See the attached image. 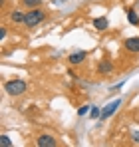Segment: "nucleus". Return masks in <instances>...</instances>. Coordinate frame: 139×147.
<instances>
[{
  "label": "nucleus",
  "instance_id": "nucleus-1",
  "mask_svg": "<svg viewBox=\"0 0 139 147\" xmlns=\"http://www.w3.org/2000/svg\"><path fill=\"white\" fill-rule=\"evenodd\" d=\"M4 92L8 96H12V98H18V96H22V94L28 92V84L24 80H20V78L8 80V82H4Z\"/></svg>",
  "mask_w": 139,
  "mask_h": 147
},
{
  "label": "nucleus",
  "instance_id": "nucleus-2",
  "mask_svg": "<svg viewBox=\"0 0 139 147\" xmlns=\"http://www.w3.org/2000/svg\"><path fill=\"white\" fill-rule=\"evenodd\" d=\"M44 18H46V12L38 6V8H30L28 12H26V20H24V26L26 28H34V26L42 24L44 22Z\"/></svg>",
  "mask_w": 139,
  "mask_h": 147
},
{
  "label": "nucleus",
  "instance_id": "nucleus-3",
  "mask_svg": "<svg viewBox=\"0 0 139 147\" xmlns=\"http://www.w3.org/2000/svg\"><path fill=\"white\" fill-rule=\"evenodd\" d=\"M36 145L38 147H56L58 141H56V137L50 135V133H40V135L36 137Z\"/></svg>",
  "mask_w": 139,
  "mask_h": 147
},
{
  "label": "nucleus",
  "instance_id": "nucleus-4",
  "mask_svg": "<svg viewBox=\"0 0 139 147\" xmlns=\"http://www.w3.org/2000/svg\"><path fill=\"white\" fill-rule=\"evenodd\" d=\"M111 72H113V62H111V60L103 58V60L97 62V74H99V76H109Z\"/></svg>",
  "mask_w": 139,
  "mask_h": 147
},
{
  "label": "nucleus",
  "instance_id": "nucleus-5",
  "mask_svg": "<svg viewBox=\"0 0 139 147\" xmlns=\"http://www.w3.org/2000/svg\"><path fill=\"white\" fill-rule=\"evenodd\" d=\"M123 48L131 54H139V36H133V38H125L123 40Z\"/></svg>",
  "mask_w": 139,
  "mask_h": 147
},
{
  "label": "nucleus",
  "instance_id": "nucleus-6",
  "mask_svg": "<svg viewBox=\"0 0 139 147\" xmlns=\"http://www.w3.org/2000/svg\"><path fill=\"white\" fill-rule=\"evenodd\" d=\"M86 58H88L86 52H74V54L68 56V64L70 66H82V64L86 62Z\"/></svg>",
  "mask_w": 139,
  "mask_h": 147
},
{
  "label": "nucleus",
  "instance_id": "nucleus-7",
  "mask_svg": "<svg viewBox=\"0 0 139 147\" xmlns=\"http://www.w3.org/2000/svg\"><path fill=\"white\" fill-rule=\"evenodd\" d=\"M119 105H121V101H119V99H115V101H113V103H109V105H105V107L101 109L99 119H107L109 115H113V113H115V109L119 107Z\"/></svg>",
  "mask_w": 139,
  "mask_h": 147
},
{
  "label": "nucleus",
  "instance_id": "nucleus-8",
  "mask_svg": "<svg viewBox=\"0 0 139 147\" xmlns=\"http://www.w3.org/2000/svg\"><path fill=\"white\" fill-rule=\"evenodd\" d=\"M93 28H95L97 32H105V30L109 28V20H107V16H99V18H93Z\"/></svg>",
  "mask_w": 139,
  "mask_h": 147
},
{
  "label": "nucleus",
  "instance_id": "nucleus-9",
  "mask_svg": "<svg viewBox=\"0 0 139 147\" xmlns=\"http://www.w3.org/2000/svg\"><path fill=\"white\" fill-rule=\"evenodd\" d=\"M8 18H10L12 24H24V20H26V12H22V10H12Z\"/></svg>",
  "mask_w": 139,
  "mask_h": 147
},
{
  "label": "nucleus",
  "instance_id": "nucleus-10",
  "mask_svg": "<svg viewBox=\"0 0 139 147\" xmlns=\"http://www.w3.org/2000/svg\"><path fill=\"white\" fill-rule=\"evenodd\" d=\"M127 20H129V24H133V26H139V16H137V12L135 10H127Z\"/></svg>",
  "mask_w": 139,
  "mask_h": 147
},
{
  "label": "nucleus",
  "instance_id": "nucleus-11",
  "mask_svg": "<svg viewBox=\"0 0 139 147\" xmlns=\"http://www.w3.org/2000/svg\"><path fill=\"white\" fill-rule=\"evenodd\" d=\"M22 6L24 8H38V6H42V0H22Z\"/></svg>",
  "mask_w": 139,
  "mask_h": 147
},
{
  "label": "nucleus",
  "instance_id": "nucleus-12",
  "mask_svg": "<svg viewBox=\"0 0 139 147\" xmlns=\"http://www.w3.org/2000/svg\"><path fill=\"white\" fill-rule=\"evenodd\" d=\"M0 145H2V147H10V145H12L10 137H8V135H2V137H0Z\"/></svg>",
  "mask_w": 139,
  "mask_h": 147
},
{
  "label": "nucleus",
  "instance_id": "nucleus-13",
  "mask_svg": "<svg viewBox=\"0 0 139 147\" xmlns=\"http://www.w3.org/2000/svg\"><path fill=\"white\" fill-rule=\"evenodd\" d=\"M90 107H92V105H82V107H80V111H78V113H80V115H86V113H90V111H92V109H90Z\"/></svg>",
  "mask_w": 139,
  "mask_h": 147
},
{
  "label": "nucleus",
  "instance_id": "nucleus-14",
  "mask_svg": "<svg viewBox=\"0 0 139 147\" xmlns=\"http://www.w3.org/2000/svg\"><path fill=\"white\" fill-rule=\"evenodd\" d=\"M90 115H92V117H99V115H101L99 107H95V105H93V107H92V111H90Z\"/></svg>",
  "mask_w": 139,
  "mask_h": 147
},
{
  "label": "nucleus",
  "instance_id": "nucleus-15",
  "mask_svg": "<svg viewBox=\"0 0 139 147\" xmlns=\"http://www.w3.org/2000/svg\"><path fill=\"white\" fill-rule=\"evenodd\" d=\"M4 38H6V26L0 28V42H4Z\"/></svg>",
  "mask_w": 139,
  "mask_h": 147
},
{
  "label": "nucleus",
  "instance_id": "nucleus-16",
  "mask_svg": "<svg viewBox=\"0 0 139 147\" xmlns=\"http://www.w3.org/2000/svg\"><path fill=\"white\" fill-rule=\"evenodd\" d=\"M133 141H135V143H139V133H133Z\"/></svg>",
  "mask_w": 139,
  "mask_h": 147
}]
</instances>
